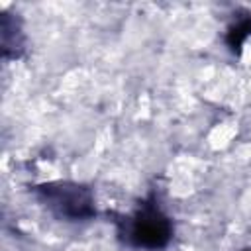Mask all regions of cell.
<instances>
[{"mask_svg":"<svg viewBox=\"0 0 251 251\" xmlns=\"http://www.w3.org/2000/svg\"><path fill=\"white\" fill-rule=\"evenodd\" d=\"M0 35H2V57L4 59H18L24 53V31L20 25V20L8 12L2 14L0 22Z\"/></svg>","mask_w":251,"mask_h":251,"instance_id":"3","label":"cell"},{"mask_svg":"<svg viewBox=\"0 0 251 251\" xmlns=\"http://www.w3.org/2000/svg\"><path fill=\"white\" fill-rule=\"evenodd\" d=\"M37 196L45 202L59 218L69 222H82L90 220L94 210L92 192L76 182H47L35 186Z\"/></svg>","mask_w":251,"mask_h":251,"instance_id":"2","label":"cell"},{"mask_svg":"<svg viewBox=\"0 0 251 251\" xmlns=\"http://www.w3.org/2000/svg\"><path fill=\"white\" fill-rule=\"evenodd\" d=\"M247 37H251V14H249V12H243V14H239V18H235V22L227 27L226 43H227V47L237 55V53H241V47H243V43L247 41Z\"/></svg>","mask_w":251,"mask_h":251,"instance_id":"4","label":"cell"},{"mask_svg":"<svg viewBox=\"0 0 251 251\" xmlns=\"http://www.w3.org/2000/svg\"><path fill=\"white\" fill-rule=\"evenodd\" d=\"M120 235L139 249H161L171 241L173 224L153 198L145 200L120 226Z\"/></svg>","mask_w":251,"mask_h":251,"instance_id":"1","label":"cell"}]
</instances>
